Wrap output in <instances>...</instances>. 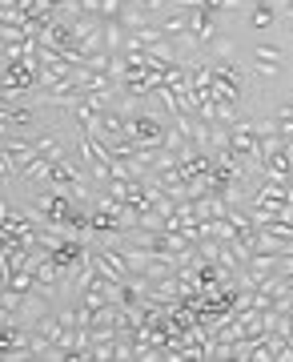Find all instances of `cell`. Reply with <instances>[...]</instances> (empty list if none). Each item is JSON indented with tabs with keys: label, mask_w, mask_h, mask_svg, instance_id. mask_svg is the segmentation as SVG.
Returning <instances> with one entry per match:
<instances>
[{
	"label": "cell",
	"mask_w": 293,
	"mask_h": 362,
	"mask_svg": "<svg viewBox=\"0 0 293 362\" xmlns=\"http://www.w3.org/2000/svg\"><path fill=\"white\" fill-rule=\"evenodd\" d=\"M249 25H253V28H269V25H273V8H269V4H257L253 16H249Z\"/></svg>",
	"instance_id": "1"
}]
</instances>
